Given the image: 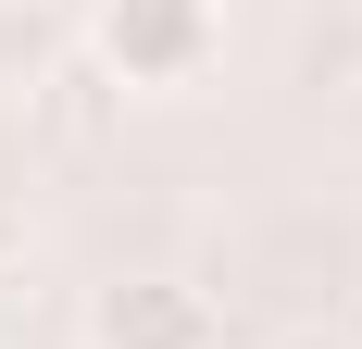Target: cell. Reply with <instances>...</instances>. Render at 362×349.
Returning a JSON list of instances; mask_svg holds the SVG:
<instances>
[{
  "instance_id": "1",
  "label": "cell",
  "mask_w": 362,
  "mask_h": 349,
  "mask_svg": "<svg viewBox=\"0 0 362 349\" xmlns=\"http://www.w3.org/2000/svg\"><path fill=\"white\" fill-rule=\"evenodd\" d=\"M213 50H225L213 0H88V63L112 88H187Z\"/></svg>"
},
{
  "instance_id": "2",
  "label": "cell",
  "mask_w": 362,
  "mask_h": 349,
  "mask_svg": "<svg viewBox=\"0 0 362 349\" xmlns=\"http://www.w3.org/2000/svg\"><path fill=\"white\" fill-rule=\"evenodd\" d=\"M88 349H225V312L187 275H112L88 287Z\"/></svg>"
},
{
  "instance_id": "3",
  "label": "cell",
  "mask_w": 362,
  "mask_h": 349,
  "mask_svg": "<svg viewBox=\"0 0 362 349\" xmlns=\"http://www.w3.org/2000/svg\"><path fill=\"white\" fill-rule=\"evenodd\" d=\"M0 13H13V0H0Z\"/></svg>"
}]
</instances>
